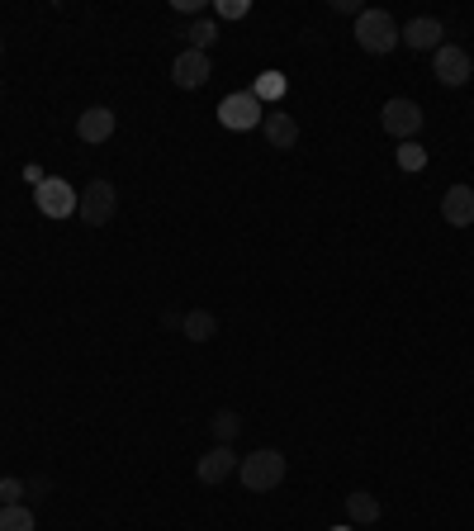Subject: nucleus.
<instances>
[{
  "mask_svg": "<svg viewBox=\"0 0 474 531\" xmlns=\"http://www.w3.org/2000/svg\"><path fill=\"white\" fill-rule=\"evenodd\" d=\"M237 479H242V489L247 494H271V489H280V479H285V456L280 451H252V456H242V465H237Z\"/></svg>",
  "mask_w": 474,
  "mask_h": 531,
  "instance_id": "1",
  "label": "nucleus"
},
{
  "mask_svg": "<svg viewBox=\"0 0 474 531\" xmlns=\"http://www.w3.org/2000/svg\"><path fill=\"white\" fill-rule=\"evenodd\" d=\"M356 43H361L370 57H384V53H394L403 38H399V24H394L389 10H361V15H356Z\"/></svg>",
  "mask_w": 474,
  "mask_h": 531,
  "instance_id": "2",
  "label": "nucleus"
},
{
  "mask_svg": "<svg viewBox=\"0 0 474 531\" xmlns=\"http://www.w3.org/2000/svg\"><path fill=\"white\" fill-rule=\"evenodd\" d=\"M34 204H38V214H48V219H72L76 209H81V190L72 181H62V176H48V181H38Z\"/></svg>",
  "mask_w": 474,
  "mask_h": 531,
  "instance_id": "3",
  "label": "nucleus"
},
{
  "mask_svg": "<svg viewBox=\"0 0 474 531\" xmlns=\"http://www.w3.org/2000/svg\"><path fill=\"white\" fill-rule=\"evenodd\" d=\"M261 119H266V105L256 100L252 91H233L219 100V124L233 133H247V129H261Z\"/></svg>",
  "mask_w": 474,
  "mask_h": 531,
  "instance_id": "4",
  "label": "nucleus"
},
{
  "mask_svg": "<svg viewBox=\"0 0 474 531\" xmlns=\"http://www.w3.org/2000/svg\"><path fill=\"white\" fill-rule=\"evenodd\" d=\"M380 124H384V133H389V138L413 143V138L422 133V105H418V100H408V95H394V100L384 105Z\"/></svg>",
  "mask_w": 474,
  "mask_h": 531,
  "instance_id": "5",
  "label": "nucleus"
},
{
  "mask_svg": "<svg viewBox=\"0 0 474 531\" xmlns=\"http://www.w3.org/2000/svg\"><path fill=\"white\" fill-rule=\"evenodd\" d=\"M114 209H119V190L110 181H91L81 190V209H76V219L86 223V228H105L114 219Z\"/></svg>",
  "mask_w": 474,
  "mask_h": 531,
  "instance_id": "6",
  "label": "nucleus"
},
{
  "mask_svg": "<svg viewBox=\"0 0 474 531\" xmlns=\"http://www.w3.org/2000/svg\"><path fill=\"white\" fill-rule=\"evenodd\" d=\"M470 72H474V62L460 43H441L437 53H432V76H437L441 86H465Z\"/></svg>",
  "mask_w": 474,
  "mask_h": 531,
  "instance_id": "7",
  "label": "nucleus"
},
{
  "mask_svg": "<svg viewBox=\"0 0 474 531\" xmlns=\"http://www.w3.org/2000/svg\"><path fill=\"white\" fill-rule=\"evenodd\" d=\"M209 76H214V62H209V53H195V48H185V53L171 62V81H176L181 91H200V86H209Z\"/></svg>",
  "mask_w": 474,
  "mask_h": 531,
  "instance_id": "8",
  "label": "nucleus"
},
{
  "mask_svg": "<svg viewBox=\"0 0 474 531\" xmlns=\"http://www.w3.org/2000/svg\"><path fill=\"white\" fill-rule=\"evenodd\" d=\"M399 38L408 43V48H418V53H427V48L437 53L441 38H446V29H441V19H437V15H418V19H408V24H403Z\"/></svg>",
  "mask_w": 474,
  "mask_h": 531,
  "instance_id": "9",
  "label": "nucleus"
},
{
  "mask_svg": "<svg viewBox=\"0 0 474 531\" xmlns=\"http://www.w3.org/2000/svg\"><path fill=\"white\" fill-rule=\"evenodd\" d=\"M441 219L451 223V228H470L474 223V190L470 185H451V190L441 195Z\"/></svg>",
  "mask_w": 474,
  "mask_h": 531,
  "instance_id": "10",
  "label": "nucleus"
},
{
  "mask_svg": "<svg viewBox=\"0 0 474 531\" xmlns=\"http://www.w3.org/2000/svg\"><path fill=\"white\" fill-rule=\"evenodd\" d=\"M261 133H266V143H271L275 152H290V147L299 143V119H294V114H280V110H266Z\"/></svg>",
  "mask_w": 474,
  "mask_h": 531,
  "instance_id": "11",
  "label": "nucleus"
},
{
  "mask_svg": "<svg viewBox=\"0 0 474 531\" xmlns=\"http://www.w3.org/2000/svg\"><path fill=\"white\" fill-rule=\"evenodd\" d=\"M233 470H237V451H233V446H214V451H204L200 465H195L200 484H223Z\"/></svg>",
  "mask_w": 474,
  "mask_h": 531,
  "instance_id": "12",
  "label": "nucleus"
},
{
  "mask_svg": "<svg viewBox=\"0 0 474 531\" xmlns=\"http://www.w3.org/2000/svg\"><path fill=\"white\" fill-rule=\"evenodd\" d=\"M76 138H81V143H110L114 138V110L91 105V110L76 119Z\"/></svg>",
  "mask_w": 474,
  "mask_h": 531,
  "instance_id": "13",
  "label": "nucleus"
},
{
  "mask_svg": "<svg viewBox=\"0 0 474 531\" xmlns=\"http://www.w3.org/2000/svg\"><path fill=\"white\" fill-rule=\"evenodd\" d=\"M347 517L351 522H361V527H375V522H380V498L365 494V489H351L347 494Z\"/></svg>",
  "mask_w": 474,
  "mask_h": 531,
  "instance_id": "14",
  "label": "nucleus"
},
{
  "mask_svg": "<svg viewBox=\"0 0 474 531\" xmlns=\"http://www.w3.org/2000/svg\"><path fill=\"white\" fill-rule=\"evenodd\" d=\"M181 332L190 337V342H214L219 337V318L209 309H190L185 313V323H181Z\"/></svg>",
  "mask_w": 474,
  "mask_h": 531,
  "instance_id": "15",
  "label": "nucleus"
},
{
  "mask_svg": "<svg viewBox=\"0 0 474 531\" xmlns=\"http://www.w3.org/2000/svg\"><path fill=\"white\" fill-rule=\"evenodd\" d=\"M209 432H214V446H233L237 432H242V418H237L233 408H219L214 422H209Z\"/></svg>",
  "mask_w": 474,
  "mask_h": 531,
  "instance_id": "16",
  "label": "nucleus"
},
{
  "mask_svg": "<svg viewBox=\"0 0 474 531\" xmlns=\"http://www.w3.org/2000/svg\"><path fill=\"white\" fill-rule=\"evenodd\" d=\"M185 38H190V48H195V53H209V48L219 43V24H214V15L195 19V24L185 29Z\"/></svg>",
  "mask_w": 474,
  "mask_h": 531,
  "instance_id": "17",
  "label": "nucleus"
},
{
  "mask_svg": "<svg viewBox=\"0 0 474 531\" xmlns=\"http://www.w3.org/2000/svg\"><path fill=\"white\" fill-rule=\"evenodd\" d=\"M38 517L24 508V503H10V508H0V531H34Z\"/></svg>",
  "mask_w": 474,
  "mask_h": 531,
  "instance_id": "18",
  "label": "nucleus"
},
{
  "mask_svg": "<svg viewBox=\"0 0 474 531\" xmlns=\"http://www.w3.org/2000/svg\"><path fill=\"white\" fill-rule=\"evenodd\" d=\"M285 91H290V81H285V72H261V76H256V86H252V95H256V100H280Z\"/></svg>",
  "mask_w": 474,
  "mask_h": 531,
  "instance_id": "19",
  "label": "nucleus"
},
{
  "mask_svg": "<svg viewBox=\"0 0 474 531\" xmlns=\"http://www.w3.org/2000/svg\"><path fill=\"white\" fill-rule=\"evenodd\" d=\"M24 494H29V484L15 475H5L0 479V508H10V503H24Z\"/></svg>",
  "mask_w": 474,
  "mask_h": 531,
  "instance_id": "20",
  "label": "nucleus"
},
{
  "mask_svg": "<svg viewBox=\"0 0 474 531\" xmlns=\"http://www.w3.org/2000/svg\"><path fill=\"white\" fill-rule=\"evenodd\" d=\"M399 166H403V171H422V166H427V147L399 143Z\"/></svg>",
  "mask_w": 474,
  "mask_h": 531,
  "instance_id": "21",
  "label": "nucleus"
},
{
  "mask_svg": "<svg viewBox=\"0 0 474 531\" xmlns=\"http://www.w3.org/2000/svg\"><path fill=\"white\" fill-rule=\"evenodd\" d=\"M219 15H223V19H242V15H252V0H219Z\"/></svg>",
  "mask_w": 474,
  "mask_h": 531,
  "instance_id": "22",
  "label": "nucleus"
},
{
  "mask_svg": "<svg viewBox=\"0 0 474 531\" xmlns=\"http://www.w3.org/2000/svg\"><path fill=\"white\" fill-rule=\"evenodd\" d=\"M176 10H181V15H200L204 19V0H176Z\"/></svg>",
  "mask_w": 474,
  "mask_h": 531,
  "instance_id": "23",
  "label": "nucleus"
},
{
  "mask_svg": "<svg viewBox=\"0 0 474 531\" xmlns=\"http://www.w3.org/2000/svg\"><path fill=\"white\" fill-rule=\"evenodd\" d=\"M332 10H337V15H361V5H356V0H332Z\"/></svg>",
  "mask_w": 474,
  "mask_h": 531,
  "instance_id": "24",
  "label": "nucleus"
},
{
  "mask_svg": "<svg viewBox=\"0 0 474 531\" xmlns=\"http://www.w3.org/2000/svg\"><path fill=\"white\" fill-rule=\"evenodd\" d=\"M48 489H53L48 479H29V494H34V498H48Z\"/></svg>",
  "mask_w": 474,
  "mask_h": 531,
  "instance_id": "25",
  "label": "nucleus"
},
{
  "mask_svg": "<svg viewBox=\"0 0 474 531\" xmlns=\"http://www.w3.org/2000/svg\"><path fill=\"white\" fill-rule=\"evenodd\" d=\"M181 323H185V313H176V309L162 313V328H181Z\"/></svg>",
  "mask_w": 474,
  "mask_h": 531,
  "instance_id": "26",
  "label": "nucleus"
},
{
  "mask_svg": "<svg viewBox=\"0 0 474 531\" xmlns=\"http://www.w3.org/2000/svg\"><path fill=\"white\" fill-rule=\"evenodd\" d=\"M332 531H351V527H332Z\"/></svg>",
  "mask_w": 474,
  "mask_h": 531,
  "instance_id": "27",
  "label": "nucleus"
},
{
  "mask_svg": "<svg viewBox=\"0 0 474 531\" xmlns=\"http://www.w3.org/2000/svg\"><path fill=\"white\" fill-rule=\"evenodd\" d=\"M0 53H5V38H0Z\"/></svg>",
  "mask_w": 474,
  "mask_h": 531,
  "instance_id": "28",
  "label": "nucleus"
},
{
  "mask_svg": "<svg viewBox=\"0 0 474 531\" xmlns=\"http://www.w3.org/2000/svg\"><path fill=\"white\" fill-rule=\"evenodd\" d=\"M0 95H5V81H0Z\"/></svg>",
  "mask_w": 474,
  "mask_h": 531,
  "instance_id": "29",
  "label": "nucleus"
}]
</instances>
